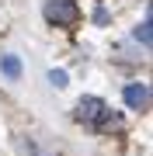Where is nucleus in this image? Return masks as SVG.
I'll use <instances>...</instances> for the list:
<instances>
[{
    "label": "nucleus",
    "instance_id": "20e7f679",
    "mask_svg": "<svg viewBox=\"0 0 153 156\" xmlns=\"http://www.w3.org/2000/svg\"><path fill=\"white\" fill-rule=\"evenodd\" d=\"M0 69H4L7 80H17V76H21V59L7 52V56H0Z\"/></svg>",
    "mask_w": 153,
    "mask_h": 156
},
{
    "label": "nucleus",
    "instance_id": "423d86ee",
    "mask_svg": "<svg viewBox=\"0 0 153 156\" xmlns=\"http://www.w3.org/2000/svg\"><path fill=\"white\" fill-rule=\"evenodd\" d=\"M49 83L52 87H66V73H63V69H52L49 73Z\"/></svg>",
    "mask_w": 153,
    "mask_h": 156
},
{
    "label": "nucleus",
    "instance_id": "7ed1b4c3",
    "mask_svg": "<svg viewBox=\"0 0 153 156\" xmlns=\"http://www.w3.org/2000/svg\"><path fill=\"white\" fill-rule=\"evenodd\" d=\"M125 104L136 108V111H139V108H146V104H150V90H146V83H129V87H125Z\"/></svg>",
    "mask_w": 153,
    "mask_h": 156
},
{
    "label": "nucleus",
    "instance_id": "39448f33",
    "mask_svg": "<svg viewBox=\"0 0 153 156\" xmlns=\"http://www.w3.org/2000/svg\"><path fill=\"white\" fill-rule=\"evenodd\" d=\"M136 38H139L143 45H150V42H153V31H150V21H143L139 28H136Z\"/></svg>",
    "mask_w": 153,
    "mask_h": 156
},
{
    "label": "nucleus",
    "instance_id": "f257e3e1",
    "mask_svg": "<svg viewBox=\"0 0 153 156\" xmlns=\"http://www.w3.org/2000/svg\"><path fill=\"white\" fill-rule=\"evenodd\" d=\"M42 14H46V21L59 24V28H70V24H77L80 7L73 0H46V4H42Z\"/></svg>",
    "mask_w": 153,
    "mask_h": 156
},
{
    "label": "nucleus",
    "instance_id": "f03ea898",
    "mask_svg": "<svg viewBox=\"0 0 153 156\" xmlns=\"http://www.w3.org/2000/svg\"><path fill=\"white\" fill-rule=\"evenodd\" d=\"M108 104L101 97H80V104H77V118L84 125H91V128H101L104 122H108Z\"/></svg>",
    "mask_w": 153,
    "mask_h": 156
}]
</instances>
